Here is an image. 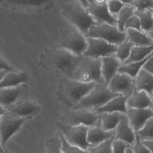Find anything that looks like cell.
<instances>
[{"label":"cell","mask_w":153,"mask_h":153,"mask_svg":"<svg viewBox=\"0 0 153 153\" xmlns=\"http://www.w3.org/2000/svg\"><path fill=\"white\" fill-rule=\"evenodd\" d=\"M99 119V115L94 111L77 105L69 108L58 122L68 126L84 125L90 128L96 126Z\"/></svg>","instance_id":"cell-5"},{"label":"cell","mask_w":153,"mask_h":153,"mask_svg":"<svg viewBox=\"0 0 153 153\" xmlns=\"http://www.w3.org/2000/svg\"><path fill=\"white\" fill-rule=\"evenodd\" d=\"M55 0H0V4L7 9L18 11L41 13L49 10Z\"/></svg>","instance_id":"cell-9"},{"label":"cell","mask_w":153,"mask_h":153,"mask_svg":"<svg viewBox=\"0 0 153 153\" xmlns=\"http://www.w3.org/2000/svg\"><path fill=\"white\" fill-rule=\"evenodd\" d=\"M118 95L110 91L107 84L105 82L96 83L78 106L93 111L104 106L109 101Z\"/></svg>","instance_id":"cell-6"},{"label":"cell","mask_w":153,"mask_h":153,"mask_svg":"<svg viewBox=\"0 0 153 153\" xmlns=\"http://www.w3.org/2000/svg\"><path fill=\"white\" fill-rule=\"evenodd\" d=\"M111 92L128 97L135 89V78L128 74L118 72L107 84Z\"/></svg>","instance_id":"cell-14"},{"label":"cell","mask_w":153,"mask_h":153,"mask_svg":"<svg viewBox=\"0 0 153 153\" xmlns=\"http://www.w3.org/2000/svg\"><path fill=\"white\" fill-rule=\"evenodd\" d=\"M130 145L120 140H113L112 143V153H125Z\"/></svg>","instance_id":"cell-39"},{"label":"cell","mask_w":153,"mask_h":153,"mask_svg":"<svg viewBox=\"0 0 153 153\" xmlns=\"http://www.w3.org/2000/svg\"><path fill=\"white\" fill-rule=\"evenodd\" d=\"M125 153H134L132 151V149H131L130 147H128L126 148L125 151Z\"/></svg>","instance_id":"cell-50"},{"label":"cell","mask_w":153,"mask_h":153,"mask_svg":"<svg viewBox=\"0 0 153 153\" xmlns=\"http://www.w3.org/2000/svg\"><path fill=\"white\" fill-rule=\"evenodd\" d=\"M5 153H9V152H8V151H7V152H5Z\"/></svg>","instance_id":"cell-51"},{"label":"cell","mask_w":153,"mask_h":153,"mask_svg":"<svg viewBox=\"0 0 153 153\" xmlns=\"http://www.w3.org/2000/svg\"><path fill=\"white\" fill-rule=\"evenodd\" d=\"M126 104L127 109L153 108V98L146 92L137 91L135 88L133 93L128 97Z\"/></svg>","instance_id":"cell-19"},{"label":"cell","mask_w":153,"mask_h":153,"mask_svg":"<svg viewBox=\"0 0 153 153\" xmlns=\"http://www.w3.org/2000/svg\"><path fill=\"white\" fill-rule=\"evenodd\" d=\"M85 37L100 39L112 45L118 46L127 39L126 32H120L116 26L100 23L91 27Z\"/></svg>","instance_id":"cell-8"},{"label":"cell","mask_w":153,"mask_h":153,"mask_svg":"<svg viewBox=\"0 0 153 153\" xmlns=\"http://www.w3.org/2000/svg\"><path fill=\"white\" fill-rule=\"evenodd\" d=\"M8 72H17L14 68L10 66L0 54V72L2 71Z\"/></svg>","instance_id":"cell-41"},{"label":"cell","mask_w":153,"mask_h":153,"mask_svg":"<svg viewBox=\"0 0 153 153\" xmlns=\"http://www.w3.org/2000/svg\"><path fill=\"white\" fill-rule=\"evenodd\" d=\"M28 94L27 84L0 88V106L7 110L17 102L26 100Z\"/></svg>","instance_id":"cell-13"},{"label":"cell","mask_w":153,"mask_h":153,"mask_svg":"<svg viewBox=\"0 0 153 153\" xmlns=\"http://www.w3.org/2000/svg\"><path fill=\"white\" fill-rule=\"evenodd\" d=\"M107 4L110 13L112 15L118 14L120 10L126 5L124 3L118 0H107Z\"/></svg>","instance_id":"cell-36"},{"label":"cell","mask_w":153,"mask_h":153,"mask_svg":"<svg viewBox=\"0 0 153 153\" xmlns=\"http://www.w3.org/2000/svg\"><path fill=\"white\" fill-rule=\"evenodd\" d=\"M141 143L148 150L153 152V140H140Z\"/></svg>","instance_id":"cell-43"},{"label":"cell","mask_w":153,"mask_h":153,"mask_svg":"<svg viewBox=\"0 0 153 153\" xmlns=\"http://www.w3.org/2000/svg\"><path fill=\"white\" fill-rule=\"evenodd\" d=\"M79 1L81 4L85 9H87L88 5V0H79Z\"/></svg>","instance_id":"cell-44"},{"label":"cell","mask_w":153,"mask_h":153,"mask_svg":"<svg viewBox=\"0 0 153 153\" xmlns=\"http://www.w3.org/2000/svg\"><path fill=\"white\" fill-rule=\"evenodd\" d=\"M63 15L72 26L85 36L89 29L98 22L81 4L71 3L62 4Z\"/></svg>","instance_id":"cell-4"},{"label":"cell","mask_w":153,"mask_h":153,"mask_svg":"<svg viewBox=\"0 0 153 153\" xmlns=\"http://www.w3.org/2000/svg\"><path fill=\"white\" fill-rule=\"evenodd\" d=\"M126 115L130 127L136 133L144 126L150 119L153 117V108L127 109Z\"/></svg>","instance_id":"cell-15"},{"label":"cell","mask_w":153,"mask_h":153,"mask_svg":"<svg viewBox=\"0 0 153 153\" xmlns=\"http://www.w3.org/2000/svg\"><path fill=\"white\" fill-rule=\"evenodd\" d=\"M96 84L82 82L68 77H60L57 91L58 100L68 108L77 106Z\"/></svg>","instance_id":"cell-2"},{"label":"cell","mask_w":153,"mask_h":153,"mask_svg":"<svg viewBox=\"0 0 153 153\" xmlns=\"http://www.w3.org/2000/svg\"><path fill=\"white\" fill-rule=\"evenodd\" d=\"M29 120L30 119L14 116L7 111L0 117V140L5 151H7L5 148L7 141Z\"/></svg>","instance_id":"cell-11"},{"label":"cell","mask_w":153,"mask_h":153,"mask_svg":"<svg viewBox=\"0 0 153 153\" xmlns=\"http://www.w3.org/2000/svg\"><path fill=\"white\" fill-rule=\"evenodd\" d=\"M122 65L115 55L102 58L101 72L105 83L107 84L118 73V69Z\"/></svg>","instance_id":"cell-21"},{"label":"cell","mask_w":153,"mask_h":153,"mask_svg":"<svg viewBox=\"0 0 153 153\" xmlns=\"http://www.w3.org/2000/svg\"><path fill=\"white\" fill-rule=\"evenodd\" d=\"M46 153H63L62 150V141L58 132L54 136L47 141Z\"/></svg>","instance_id":"cell-32"},{"label":"cell","mask_w":153,"mask_h":153,"mask_svg":"<svg viewBox=\"0 0 153 153\" xmlns=\"http://www.w3.org/2000/svg\"><path fill=\"white\" fill-rule=\"evenodd\" d=\"M153 56L147 60L143 65L142 69L153 74Z\"/></svg>","instance_id":"cell-42"},{"label":"cell","mask_w":153,"mask_h":153,"mask_svg":"<svg viewBox=\"0 0 153 153\" xmlns=\"http://www.w3.org/2000/svg\"><path fill=\"white\" fill-rule=\"evenodd\" d=\"M135 134L139 137L140 140H153V117L150 119Z\"/></svg>","instance_id":"cell-33"},{"label":"cell","mask_w":153,"mask_h":153,"mask_svg":"<svg viewBox=\"0 0 153 153\" xmlns=\"http://www.w3.org/2000/svg\"><path fill=\"white\" fill-rule=\"evenodd\" d=\"M135 87L137 91L146 92L153 98V74L141 69L135 78Z\"/></svg>","instance_id":"cell-24"},{"label":"cell","mask_w":153,"mask_h":153,"mask_svg":"<svg viewBox=\"0 0 153 153\" xmlns=\"http://www.w3.org/2000/svg\"><path fill=\"white\" fill-rule=\"evenodd\" d=\"M114 135L115 130L106 131L102 129L99 119V121L96 126L89 128L88 129L87 141L88 143L92 146H95L114 137Z\"/></svg>","instance_id":"cell-20"},{"label":"cell","mask_w":153,"mask_h":153,"mask_svg":"<svg viewBox=\"0 0 153 153\" xmlns=\"http://www.w3.org/2000/svg\"><path fill=\"white\" fill-rule=\"evenodd\" d=\"M114 139V137L98 145L89 147L87 152L88 153H112V143Z\"/></svg>","instance_id":"cell-34"},{"label":"cell","mask_w":153,"mask_h":153,"mask_svg":"<svg viewBox=\"0 0 153 153\" xmlns=\"http://www.w3.org/2000/svg\"><path fill=\"white\" fill-rule=\"evenodd\" d=\"M29 79L28 71L8 72L0 82V88L13 87L22 84H27Z\"/></svg>","instance_id":"cell-23"},{"label":"cell","mask_w":153,"mask_h":153,"mask_svg":"<svg viewBox=\"0 0 153 153\" xmlns=\"http://www.w3.org/2000/svg\"><path fill=\"white\" fill-rule=\"evenodd\" d=\"M7 152V151H5V150L3 148L1 144V140H0V153H5Z\"/></svg>","instance_id":"cell-49"},{"label":"cell","mask_w":153,"mask_h":153,"mask_svg":"<svg viewBox=\"0 0 153 153\" xmlns=\"http://www.w3.org/2000/svg\"><path fill=\"white\" fill-rule=\"evenodd\" d=\"M59 47L81 56L87 48V41L85 37L72 26L61 31Z\"/></svg>","instance_id":"cell-7"},{"label":"cell","mask_w":153,"mask_h":153,"mask_svg":"<svg viewBox=\"0 0 153 153\" xmlns=\"http://www.w3.org/2000/svg\"><path fill=\"white\" fill-rule=\"evenodd\" d=\"M79 57L59 46L47 48L40 55L39 65L54 76L72 79Z\"/></svg>","instance_id":"cell-1"},{"label":"cell","mask_w":153,"mask_h":153,"mask_svg":"<svg viewBox=\"0 0 153 153\" xmlns=\"http://www.w3.org/2000/svg\"><path fill=\"white\" fill-rule=\"evenodd\" d=\"M40 110L41 108L37 103L27 99L13 105L7 111L17 117L31 119L38 115Z\"/></svg>","instance_id":"cell-17"},{"label":"cell","mask_w":153,"mask_h":153,"mask_svg":"<svg viewBox=\"0 0 153 153\" xmlns=\"http://www.w3.org/2000/svg\"><path fill=\"white\" fill-rule=\"evenodd\" d=\"M123 114L124 113L115 112H103L99 114L100 125L102 129L106 131L115 130Z\"/></svg>","instance_id":"cell-26"},{"label":"cell","mask_w":153,"mask_h":153,"mask_svg":"<svg viewBox=\"0 0 153 153\" xmlns=\"http://www.w3.org/2000/svg\"><path fill=\"white\" fill-rule=\"evenodd\" d=\"M102 58L79 56L73 71L72 79L84 83L105 82L102 75Z\"/></svg>","instance_id":"cell-3"},{"label":"cell","mask_w":153,"mask_h":153,"mask_svg":"<svg viewBox=\"0 0 153 153\" xmlns=\"http://www.w3.org/2000/svg\"><path fill=\"white\" fill-rule=\"evenodd\" d=\"M7 111V110L5 109L2 107L0 106V117Z\"/></svg>","instance_id":"cell-47"},{"label":"cell","mask_w":153,"mask_h":153,"mask_svg":"<svg viewBox=\"0 0 153 153\" xmlns=\"http://www.w3.org/2000/svg\"><path fill=\"white\" fill-rule=\"evenodd\" d=\"M93 1L96 3L99 4H102L106 3L107 0H93Z\"/></svg>","instance_id":"cell-48"},{"label":"cell","mask_w":153,"mask_h":153,"mask_svg":"<svg viewBox=\"0 0 153 153\" xmlns=\"http://www.w3.org/2000/svg\"><path fill=\"white\" fill-rule=\"evenodd\" d=\"M128 28L134 29L138 30H141V23L139 18L134 14L128 19L125 24V29Z\"/></svg>","instance_id":"cell-38"},{"label":"cell","mask_w":153,"mask_h":153,"mask_svg":"<svg viewBox=\"0 0 153 153\" xmlns=\"http://www.w3.org/2000/svg\"><path fill=\"white\" fill-rule=\"evenodd\" d=\"M87 47L82 55L90 58H102L115 55L118 46L100 39L85 37Z\"/></svg>","instance_id":"cell-12"},{"label":"cell","mask_w":153,"mask_h":153,"mask_svg":"<svg viewBox=\"0 0 153 153\" xmlns=\"http://www.w3.org/2000/svg\"><path fill=\"white\" fill-rule=\"evenodd\" d=\"M58 129L62 133L66 141L72 146H77L84 150H87L92 146L87 141V134L89 127L84 126H68L56 123Z\"/></svg>","instance_id":"cell-10"},{"label":"cell","mask_w":153,"mask_h":153,"mask_svg":"<svg viewBox=\"0 0 153 153\" xmlns=\"http://www.w3.org/2000/svg\"><path fill=\"white\" fill-rule=\"evenodd\" d=\"M153 56V53L140 62L131 63L125 65H121L118 69V72L128 74L135 78L142 69L143 65L147 60Z\"/></svg>","instance_id":"cell-29"},{"label":"cell","mask_w":153,"mask_h":153,"mask_svg":"<svg viewBox=\"0 0 153 153\" xmlns=\"http://www.w3.org/2000/svg\"><path fill=\"white\" fill-rule=\"evenodd\" d=\"M118 1L122 2L125 4L133 5V0H118Z\"/></svg>","instance_id":"cell-45"},{"label":"cell","mask_w":153,"mask_h":153,"mask_svg":"<svg viewBox=\"0 0 153 153\" xmlns=\"http://www.w3.org/2000/svg\"><path fill=\"white\" fill-rule=\"evenodd\" d=\"M7 72H8V71H4L0 72V82L1 81V80H2L3 78L5 76V74H6Z\"/></svg>","instance_id":"cell-46"},{"label":"cell","mask_w":153,"mask_h":153,"mask_svg":"<svg viewBox=\"0 0 153 153\" xmlns=\"http://www.w3.org/2000/svg\"><path fill=\"white\" fill-rule=\"evenodd\" d=\"M130 147L134 153H153L141 143L140 138L136 134L135 142Z\"/></svg>","instance_id":"cell-40"},{"label":"cell","mask_w":153,"mask_h":153,"mask_svg":"<svg viewBox=\"0 0 153 153\" xmlns=\"http://www.w3.org/2000/svg\"><path fill=\"white\" fill-rule=\"evenodd\" d=\"M153 45L148 47L134 46L132 48L128 58L122 64L125 65L134 62H140L153 53Z\"/></svg>","instance_id":"cell-27"},{"label":"cell","mask_w":153,"mask_h":153,"mask_svg":"<svg viewBox=\"0 0 153 153\" xmlns=\"http://www.w3.org/2000/svg\"><path fill=\"white\" fill-rule=\"evenodd\" d=\"M133 5L137 11L153 9V0H133Z\"/></svg>","instance_id":"cell-37"},{"label":"cell","mask_w":153,"mask_h":153,"mask_svg":"<svg viewBox=\"0 0 153 153\" xmlns=\"http://www.w3.org/2000/svg\"><path fill=\"white\" fill-rule=\"evenodd\" d=\"M134 7L132 5H125L119 13L116 27L120 32H125V24L130 17L134 14Z\"/></svg>","instance_id":"cell-30"},{"label":"cell","mask_w":153,"mask_h":153,"mask_svg":"<svg viewBox=\"0 0 153 153\" xmlns=\"http://www.w3.org/2000/svg\"><path fill=\"white\" fill-rule=\"evenodd\" d=\"M57 132L62 141V150L63 153H88L87 150L86 151L80 147L69 144L66 141L59 129H58Z\"/></svg>","instance_id":"cell-35"},{"label":"cell","mask_w":153,"mask_h":153,"mask_svg":"<svg viewBox=\"0 0 153 153\" xmlns=\"http://www.w3.org/2000/svg\"><path fill=\"white\" fill-rule=\"evenodd\" d=\"M153 9L143 11L135 10L134 14L140 20L141 30L147 34L153 32Z\"/></svg>","instance_id":"cell-28"},{"label":"cell","mask_w":153,"mask_h":153,"mask_svg":"<svg viewBox=\"0 0 153 153\" xmlns=\"http://www.w3.org/2000/svg\"><path fill=\"white\" fill-rule=\"evenodd\" d=\"M134 45L127 38L125 41L118 46L115 56L119 60L121 64L128 58L131 49Z\"/></svg>","instance_id":"cell-31"},{"label":"cell","mask_w":153,"mask_h":153,"mask_svg":"<svg viewBox=\"0 0 153 153\" xmlns=\"http://www.w3.org/2000/svg\"><path fill=\"white\" fill-rule=\"evenodd\" d=\"M114 140L124 141L129 145L130 146L135 142V133L130 127L126 114H123L118 124L115 129Z\"/></svg>","instance_id":"cell-18"},{"label":"cell","mask_w":153,"mask_h":153,"mask_svg":"<svg viewBox=\"0 0 153 153\" xmlns=\"http://www.w3.org/2000/svg\"><path fill=\"white\" fill-rule=\"evenodd\" d=\"M127 98L128 97L119 94L109 101L104 106L97 108L93 111L98 115L103 112H118L126 114L127 111L126 104Z\"/></svg>","instance_id":"cell-22"},{"label":"cell","mask_w":153,"mask_h":153,"mask_svg":"<svg viewBox=\"0 0 153 153\" xmlns=\"http://www.w3.org/2000/svg\"><path fill=\"white\" fill-rule=\"evenodd\" d=\"M88 1L87 10L98 23H107L116 27L117 19L110 13L107 3L99 4L95 2L93 0Z\"/></svg>","instance_id":"cell-16"},{"label":"cell","mask_w":153,"mask_h":153,"mask_svg":"<svg viewBox=\"0 0 153 153\" xmlns=\"http://www.w3.org/2000/svg\"><path fill=\"white\" fill-rule=\"evenodd\" d=\"M128 39L135 46L148 47L153 45V39L148 34L137 30L128 28L125 31Z\"/></svg>","instance_id":"cell-25"}]
</instances>
